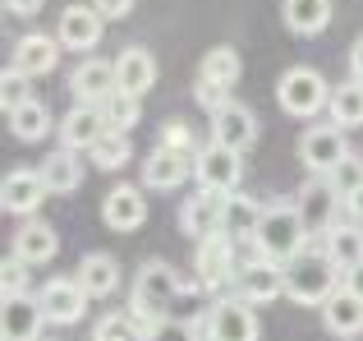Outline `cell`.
I'll use <instances>...</instances> for the list:
<instances>
[{
  "label": "cell",
  "instance_id": "1",
  "mask_svg": "<svg viewBox=\"0 0 363 341\" xmlns=\"http://www.w3.org/2000/svg\"><path fill=\"white\" fill-rule=\"evenodd\" d=\"M340 277H345V272H340L336 259L327 254V240L313 235V240L285 263V296H290L294 305H318L322 309L340 291Z\"/></svg>",
  "mask_w": 363,
  "mask_h": 341
},
{
  "label": "cell",
  "instance_id": "2",
  "mask_svg": "<svg viewBox=\"0 0 363 341\" xmlns=\"http://www.w3.org/2000/svg\"><path fill=\"white\" fill-rule=\"evenodd\" d=\"M184 291H203V286H198V281H189V277H179L170 263L147 259V263L138 268V277H133L129 309L138 314L143 328H152V323H161V318H170V305H175Z\"/></svg>",
  "mask_w": 363,
  "mask_h": 341
},
{
  "label": "cell",
  "instance_id": "3",
  "mask_svg": "<svg viewBox=\"0 0 363 341\" xmlns=\"http://www.w3.org/2000/svg\"><path fill=\"white\" fill-rule=\"evenodd\" d=\"M308 240H313V235H308V226H303L299 207H294V203H267L262 207V222H257V235H253L248 249L262 254V259L290 263Z\"/></svg>",
  "mask_w": 363,
  "mask_h": 341
},
{
  "label": "cell",
  "instance_id": "4",
  "mask_svg": "<svg viewBox=\"0 0 363 341\" xmlns=\"http://www.w3.org/2000/svg\"><path fill=\"white\" fill-rule=\"evenodd\" d=\"M276 102H281L285 116L294 120H313L318 111L331 107V83L322 79L313 65H294V70L281 74V83H276Z\"/></svg>",
  "mask_w": 363,
  "mask_h": 341
},
{
  "label": "cell",
  "instance_id": "5",
  "mask_svg": "<svg viewBox=\"0 0 363 341\" xmlns=\"http://www.w3.org/2000/svg\"><path fill=\"white\" fill-rule=\"evenodd\" d=\"M235 249H240V244H235L225 231L198 240V254H194V277H198V286H203V291H225V286H235V272H240Z\"/></svg>",
  "mask_w": 363,
  "mask_h": 341
},
{
  "label": "cell",
  "instance_id": "6",
  "mask_svg": "<svg viewBox=\"0 0 363 341\" xmlns=\"http://www.w3.org/2000/svg\"><path fill=\"white\" fill-rule=\"evenodd\" d=\"M194 180L203 189H212V194H235L240 180H244V153H235L221 139H212V144H203L198 157H194Z\"/></svg>",
  "mask_w": 363,
  "mask_h": 341
},
{
  "label": "cell",
  "instance_id": "7",
  "mask_svg": "<svg viewBox=\"0 0 363 341\" xmlns=\"http://www.w3.org/2000/svg\"><path fill=\"white\" fill-rule=\"evenodd\" d=\"M294 207H299L308 235H327L331 226H336V212H345V194L336 189V180H331V175H313L308 185L299 189Z\"/></svg>",
  "mask_w": 363,
  "mask_h": 341
},
{
  "label": "cell",
  "instance_id": "8",
  "mask_svg": "<svg viewBox=\"0 0 363 341\" xmlns=\"http://www.w3.org/2000/svg\"><path fill=\"white\" fill-rule=\"evenodd\" d=\"M235 296H244L248 305H272V300L285 296V263L262 259V254H248L235 272Z\"/></svg>",
  "mask_w": 363,
  "mask_h": 341
},
{
  "label": "cell",
  "instance_id": "9",
  "mask_svg": "<svg viewBox=\"0 0 363 341\" xmlns=\"http://www.w3.org/2000/svg\"><path fill=\"white\" fill-rule=\"evenodd\" d=\"M345 157H350V148H345V129H340V125H313V129H303L299 162L308 166L313 175H331Z\"/></svg>",
  "mask_w": 363,
  "mask_h": 341
},
{
  "label": "cell",
  "instance_id": "10",
  "mask_svg": "<svg viewBox=\"0 0 363 341\" xmlns=\"http://www.w3.org/2000/svg\"><path fill=\"white\" fill-rule=\"evenodd\" d=\"M42 314H46V323H55V328H69V323H79L83 314H88V291H83V281L79 277H51L42 286Z\"/></svg>",
  "mask_w": 363,
  "mask_h": 341
},
{
  "label": "cell",
  "instance_id": "11",
  "mask_svg": "<svg viewBox=\"0 0 363 341\" xmlns=\"http://www.w3.org/2000/svg\"><path fill=\"white\" fill-rule=\"evenodd\" d=\"M55 134H60V148L88 153V148L97 144L101 134H111L106 116H101V102H74V107L65 111V120L55 125Z\"/></svg>",
  "mask_w": 363,
  "mask_h": 341
},
{
  "label": "cell",
  "instance_id": "12",
  "mask_svg": "<svg viewBox=\"0 0 363 341\" xmlns=\"http://www.w3.org/2000/svg\"><path fill=\"white\" fill-rule=\"evenodd\" d=\"M101 33H106V18L97 14V5H69L55 23V37H60L65 51H97L101 46Z\"/></svg>",
  "mask_w": 363,
  "mask_h": 341
},
{
  "label": "cell",
  "instance_id": "13",
  "mask_svg": "<svg viewBox=\"0 0 363 341\" xmlns=\"http://www.w3.org/2000/svg\"><path fill=\"white\" fill-rule=\"evenodd\" d=\"M212 337L216 341H257V305H248L244 296H225L212 309Z\"/></svg>",
  "mask_w": 363,
  "mask_h": 341
},
{
  "label": "cell",
  "instance_id": "14",
  "mask_svg": "<svg viewBox=\"0 0 363 341\" xmlns=\"http://www.w3.org/2000/svg\"><path fill=\"white\" fill-rule=\"evenodd\" d=\"M42 300L37 296H5V309H0V337L5 341H42Z\"/></svg>",
  "mask_w": 363,
  "mask_h": 341
},
{
  "label": "cell",
  "instance_id": "15",
  "mask_svg": "<svg viewBox=\"0 0 363 341\" xmlns=\"http://www.w3.org/2000/svg\"><path fill=\"white\" fill-rule=\"evenodd\" d=\"M221 203H225V194H212V189L198 185V194H189L184 203H179V231H184L189 240L216 235L221 231Z\"/></svg>",
  "mask_w": 363,
  "mask_h": 341
},
{
  "label": "cell",
  "instance_id": "16",
  "mask_svg": "<svg viewBox=\"0 0 363 341\" xmlns=\"http://www.w3.org/2000/svg\"><path fill=\"white\" fill-rule=\"evenodd\" d=\"M46 194H51V189H46L42 170H28V166L9 170L5 185H0V203H5V212H14V217H37V207H42Z\"/></svg>",
  "mask_w": 363,
  "mask_h": 341
},
{
  "label": "cell",
  "instance_id": "17",
  "mask_svg": "<svg viewBox=\"0 0 363 341\" xmlns=\"http://www.w3.org/2000/svg\"><path fill=\"white\" fill-rule=\"evenodd\" d=\"M212 139H221L225 148H235V153H248V148L257 144V116H253V107H244V102L230 97L212 116Z\"/></svg>",
  "mask_w": 363,
  "mask_h": 341
},
{
  "label": "cell",
  "instance_id": "18",
  "mask_svg": "<svg viewBox=\"0 0 363 341\" xmlns=\"http://www.w3.org/2000/svg\"><path fill=\"white\" fill-rule=\"evenodd\" d=\"M101 222L111 226V231H138L143 222H147V194H143L138 185H116L106 198H101Z\"/></svg>",
  "mask_w": 363,
  "mask_h": 341
},
{
  "label": "cell",
  "instance_id": "19",
  "mask_svg": "<svg viewBox=\"0 0 363 341\" xmlns=\"http://www.w3.org/2000/svg\"><path fill=\"white\" fill-rule=\"evenodd\" d=\"M194 175V157H184V153H175V148H166V144H157L147 153V162H143V185L147 189H179L184 180Z\"/></svg>",
  "mask_w": 363,
  "mask_h": 341
},
{
  "label": "cell",
  "instance_id": "20",
  "mask_svg": "<svg viewBox=\"0 0 363 341\" xmlns=\"http://www.w3.org/2000/svg\"><path fill=\"white\" fill-rule=\"evenodd\" d=\"M60 37H51V33H23L14 42V70H23L28 79H37V74H51L55 65H60Z\"/></svg>",
  "mask_w": 363,
  "mask_h": 341
},
{
  "label": "cell",
  "instance_id": "21",
  "mask_svg": "<svg viewBox=\"0 0 363 341\" xmlns=\"http://www.w3.org/2000/svg\"><path fill=\"white\" fill-rule=\"evenodd\" d=\"M14 254L23 263H33V268H42V263H51L55 254H60V235H55V226H46L42 217H23L14 231Z\"/></svg>",
  "mask_w": 363,
  "mask_h": 341
},
{
  "label": "cell",
  "instance_id": "22",
  "mask_svg": "<svg viewBox=\"0 0 363 341\" xmlns=\"http://www.w3.org/2000/svg\"><path fill=\"white\" fill-rule=\"evenodd\" d=\"M257 222H262V203H257L253 194H244V189L225 194V203H221V231L230 235L235 244H253Z\"/></svg>",
  "mask_w": 363,
  "mask_h": 341
},
{
  "label": "cell",
  "instance_id": "23",
  "mask_svg": "<svg viewBox=\"0 0 363 341\" xmlns=\"http://www.w3.org/2000/svg\"><path fill=\"white\" fill-rule=\"evenodd\" d=\"M116 88H120V74H116V65H111V60H83L79 70L69 74L74 102H106Z\"/></svg>",
  "mask_w": 363,
  "mask_h": 341
},
{
  "label": "cell",
  "instance_id": "24",
  "mask_svg": "<svg viewBox=\"0 0 363 341\" xmlns=\"http://www.w3.org/2000/svg\"><path fill=\"white\" fill-rule=\"evenodd\" d=\"M116 74H120V92L143 97V92L157 83V55H152L147 46H124L116 55Z\"/></svg>",
  "mask_w": 363,
  "mask_h": 341
},
{
  "label": "cell",
  "instance_id": "25",
  "mask_svg": "<svg viewBox=\"0 0 363 341\" xmlns=\"http://www.w3.org/2000/svg\"><path fill=\"white\" fill-rule=\"evenodd\" d=\"M322 323L331 337H359L363 332V296H354L350 286H340L336 296L322 305Z\"/></svg>",
  "mask_w": 363,
  "mask_h": 341
},
{
  "label": "cell",
  "instance_id": "26",
  "mask_svg": "<svg viewBox=\"0 0 363 341\" xmlns=\"http://www.w3.org/2000/svg\"><path fill=\"white\" fill-rule=\"evenodd\" d=\"M331 0H281V18H285V28L290 33H299V37H318V33H327V23H331Z\"/></svg>",
  "mask_w": 363,
  "mask_h": 341
},
{
  "label": "cell",
  "instance_id": "27",
  "mask_svg": "<svg viewBox=\"0 0 363 341\" xmlns=\"http://www.w3.org/2000/svg\"><path fill=\"white\" fill-rule=\"evenodd\" d=\"M74 277L83 281V291L92 300H111L120 291V263H116V254H88Z\"/></svg>",
  "mask_w": 363,
  "mask_h": 341
},
{
  "label": "cell",
  "instance_id": "28",
  "mask_svg": "<svg viewBox=\"0 0 363 341\" xmlns=\"http://www.w3.org/2000/svg\"><path fill=\"white\" fill-rule=\"evenodd\" d=\"M9 116V129H14V139L18 144H42L46 134H55V120H51V111H46V102H23V107H14V111H5Z\"/></svg>",
  "mask_w": 363,
  "mask_h": 341
},
{
  "label": "cell",
  "instance_id": "29",
  "mask_svg": "<svg viewBox=\"0 0 363 341\" xmlns=\"http://www.w3.org/2000/svg\"><path fill=\"white\" fill-rule=\"evenodd\" d=\"M42 180L51 194H74V189H83V162L74 148H55L51 157L42 162Z\"/></svg>",
  "mask_w": 363,
  "mask_h": 341
},
{
  "label": "cell",
  "instance_id": "30",
  "mask_svg": "<svg viewBox=\"0 0 363 341\" xmlns=\"http://www.w3.org/2000/svg\"><path fill=\"white\" fill-rule=\"evenodd\" d=\"M322 240H327V254L336 259L340 272L363 263V222H350V217H345V222H336Z\"/></svg>",
  "mask_w": 363,
  "mask_h": 341
},
{
  "label": "cell",
  "instance_id": "31",
  "mask_svg": "<svg viewBox=\"0 0 363 341\" xmlns=\"http://www.w3.org/2000/svg\"><path fill=\"white\" fill-rule=\"evenodd\" d=\"M327 116H331V125H340V129H359L363 125V83L359 79L336 83V88H331Z\"/></svg>",
  "mask_w": 363,
  "mask_h": 341
},
{
  "label": "cell",
  "instance_id": "32",
  "mask_svg": "<svg viewBox=\"0 0 363 341\" xmlns=\"http://www.w3.org/2000/svg\"><path fill=\"white\" fill-rule=\"evenodd\" d=\"M198 74L212 79V83H221V88H235L240 74H244V60H240L235 46H212V51L203 55V65H198Z\"/></svg>",
  "mask_w": 363,
  "mask_h": 341
},
{
  "label": "cell",
  "instance_id": "33",
  "mask_svg": "<svg viewBox=\"0 0 363 341\" xmlns=\"http://www.w3.org/2000/svg\"><path fill=\"white\" fill-rule=\"evenodd\" d=\"M129 157H133V144H129V134H101L97 144L88 148V162L97 166V170H120V166H129Z\"/></svg>",
  "mask_w": 363,
  "mask_h": 341
},
{
  "label": "cell",
  "instance_id": "34",
  "mask_svg": "<svg viewBox=\"0 0 363 341\" xmlns=\"http://www.w3.org/2000/svg\"><path fill=\"white\" fill-rule=\"evenodd\" d=\"M143 337H147V328L138 323L133 309H124V314H101L97 328H92V341H143Z\"/></svg>",
  "mask_w": 363,
  "mask_h": 341
},
{
  "label": "cell",
  "instance_id": "35",
  "mask_svg": "<svg viewBox=\"0 0 363 341\" xmlns=\"http://www.w3.org/2000/svg\"><path fill=\"white\" fill-rule=\"evenodd\" d=\"M101 116H106V125L116 129V134H129L133 125H138V116H143V107H138V97L133 92H111L106 102H101Z\"/></svg>",
  "mask_w": 363,
  "mask_h": 341
},
{
  "label": "cell",
  "instance_id": "36",
  "mask_svg": "<svg viewBox=\"0 0 363 341\" xmlns=\"http://www.w3.org/2000/svg\"><path fill=\"white\" fill-rule=\"evenodd\" d=\"M0 102H5V111H14V107H23V102H33V92H28V74H23V70H14V65L5 70V79H0Z\"/></svg>",
  "mask_w": 363,
  "mask_h": 341
},
{
  "label": "cell",
  "instance_id": "37",
  "mask_svg": "<svg viewBox=\"0 0 363 341\" xmlns=\"http://www.w3.org/2000/svg\"><path fill=\"white\" fill-rule=\"evenodd\" d=\"M161 144L175 148V153H184V157H198V148H203L184 120H166V125H161Z\"/></svg>",
  "mask_w": 363,
  "mask_h": 341
},
{
  "label": "cell",
  "instance_id": "38",
  "mask_svg": "<svg viewBox=\"0 0 363 341\" xmlns=\"http://www.w3.org/2000/svg\"><path fill=\"white\" fill-rule=\"evenodd\" d=\"M28 268H33V263H23L18 254H9L5 268H0V291H5V296H23L28 291Z\"/></svg>",
  "mask_w": 363,
  "mask_h": 341
},
{
  "label": "cell",
  "instance_id": "39",
  "mask_svg": "<svg viewBox=\"0 0 363 341\" xmlns=\"http://www.w3.org/2000/svg\"><path fill=\"white\" fill-rule=\"evenodd\" d=\"M143 341H198V332H194V323H184V318H161V323L147 328Z\"/></svg>",
  "mask_w": 363,
  "mask_h": 341
},
{
  "label": "cell",
  "instance_id": "40",
  "mask_svg": "<svg viewBox=\"0 0 363 341\" xmlns=\"http://www.w3.org/2000/svg\"><path fill=\"white\" fill-rule=\"evenodd\" d=\"M194 97H198V107H203L207 116H216V111H221L225 102H230V88H221V83H212V79H203V74H198Z\"/></svg>",
  "mask_w": 363,
  "mask_h": 341
},
{
  "label": "cell",
  "instance_id": "41",
  "mask_svg": "<svg viewBox=\"0 0 363 341\" xmlns=\"http://www.w3.org/2000/svg\"><path fill=\"white\" fill-rule=\"evenodd\" d=\"M331 180H336L340 194H354V189H363V157H359V153H350L345 162L331 170Z\"/></svg>",
  "mask_w": 363,
  "mask_h": 341
},
{
  "label": "cell",
  "instance_id": "42",
  "mask_svg": "<svg viewBox=\"0 0 363 341\" xmlns=\"http://www.w3.org/2000/svg\"><path fill=\"white\" fill-rule=\"evenodd\" d=\"M92 5H97V14L106 18V23H111V18L120 23V18H129V14H133V5H138V0H92Z\"/></svg>",
  "mask_w": 363,
  "mask_h": 341
},
{
  "label": "cell",
  "instance_id": "43",
  "mask_svg": "<svg viewBox=\"0 0 363 341\" xmlns=\"http://www.w3.org/2000/svg\"><path fill=\"white\" fill-rule=\"evenodd\" d=\"M350 79H359L363 83V37L354 46H350Z\"/></svg>",
  "mask_w": 363,
  "mask_h": 341
},
{
  "label": "cell",
  "instance_id": "44",
  "mask_svg": "<svg viewBox=\"0 0 363 341\" xmlns=\"http://www.w3.org/2000/svg\"><path fill=\"white\" fill-rule=\"evenodd\" d=\"M345 217H350V222H363V189L345 194Z\"/></svg>",
  "mask_w": 363,
  "mask_h": 341
},
{
  "label": "cell",
  "instance_id": "45",
  "mask_svg": "<svg viewBox=\"0 0 363 341\" xmlns=\"http://www.w3.org/2000/svg\"><path fill=\"white\" fill-rule=\"evenodd\" d=\"M42 5H46V0H5V9H9V14H37Z\"/></svg>",
  "mask_w": 363,
  "mask_h": 341
},
{
  "label": "cell",
  "instance_id": "46",
  "mask_svg": "<svg viewBox=\"0 0 363 341\" xmlns=\"http://www.w3.org/2000/svg\"><path fill=\"white\" fill-rule=\"evenodd\" d=\"M340 286H350L354 296H363V263H359V268H345V277H340Z\"/></svg>",
  "mask_w": 363,
  "mask_h": 341
}]
</instances>
